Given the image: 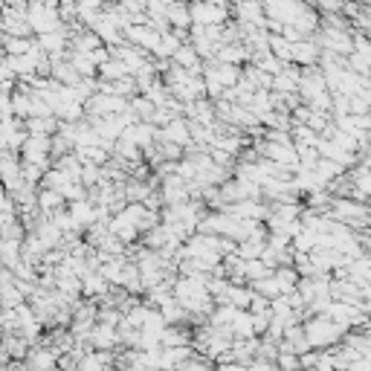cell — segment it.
<instances>
[{
    "mask_svg": "<svg viewBox=\"0 0 371 371\" xmlns=\"http://www.w3.org/2000/svg\"><path fill=\"white\" fill-rule=\"evenodd\" d=\"M125 371H136V368H125ZM151 371H160V368H151Z\"/></svg>",
    "mask_w": 371,
    "mask_h": 371,
    "instance_id": "4fadbf2b",
    "label": "cell"
},
{
    "mask_svg": "<svg viewBox=\"0 0 371 371\" xmlns=\"http://www.w3.org/2000/svg\"><path fill=\"white\" fill-rule=\"evenodd\" d=\"M302 325H305V337H307L310 348H317V351L334 348V345H340V342H342V337H345V330H342L334 319H328L325 314L307 317Z\"/></svg>",
    "mask_w": 371,
    "mask_h": 371,
    "instance_id": "6da1fadb",
    "label": "cell"
},
{
    "mask_svg": "<svg viewBox=\"0 0 371 371\" xmlns=\"http://www.w3.org/2000/svg\"><path fill=\"white\" fill-rule=\"evenodd\" d=\"M214 371H244V365L235 363V360L232 363H214Z\"/></svg>",
    "mask_w": 371,
    "mask_h": 371,
    "instance_id": "8fae6325",
    "label": "cell"
},
{
    "mask_svg": "<svg viewBox=\"0 0 371 371\" xmlns=\"http://www.w3.org/2000/svg\"><path fill=\"white\" fill-rule=\"evenodd\" d=\"M64 198L58 191H52V189H41L38 191V209H41V214H52V212H58V209H64Z\"/></svg>",
    "mask_w": 371,
    "mask_h": 371,
    "instance_id": "8992f818",
    "label": "cell"
},
{
    "mask_svg": "<svg viewBox=\"0 0 371 371\" xmlns=\"http://www.w3.org/2000/svg\"><path fill=\"white\" fill-rule=\"evenodd\" d=\"M24 363H27L29 371H50L52 365H58V357H55V351H52V348L38 345V348H29V351H27Z\"/></svg>",
    "mask_w": 371,
    "mask_h": 371,
    "instance_id": "3957f363",
    "label": "cell"
},
{
    "mask_svg": "<svg viewBox=\"0 0 371 371\" xmlns=\"http://www.w3.org/2000/svg\"><path fill=\"white\" fill-rule=\"evenodd\" d=\"M160 345L163 348H177V345H191V334L186 330V325H166L160 334Z\"/></svg>",
    "mask_w": 371,
    "mask_h": 371,
    "instance_id": "277c9868",
    "label": "cell"
},
{
    "mask_svg": "<svg viewBox=\"0 0 371 371\" xmlns=\"http://www.w3.org/2000/svg\"><path fill=\"white\" fill-rule=\"evenodd\" d=\"M244 371H276V363H267V360H252L249 365H244Z\"/></svg>",
    "mask_w": 371,
    "mask_h": 371,
    "instance_id": "9c48e42d",
    "label": "cell"
},
{
    "mask_svg": "<svg viewBox=\"0 0 371 371\" xmlns=\"http://www.w3.org/2000/svg\"><path fill=\"white\" fill-rule=\"evenodd\" d=\"M249 314H270V299L259 296V293H252V302H249Z\"/></svg>",
    "mask_w": 371,
    "mask_h": 371,
    "instance_id": "ba28073f",
    "label": "cell"
},
{
    "mask_svg": "<svg viewBox=\"0 0 371 371\" xmlns=\"http://www.w3.org/2000/svg\"><path fill=\"white\" fill-rule=\"evenodd\" d=\"M87 342H90L93 351H119V345H122L119 328H116V325H105V322H96Z\"/></svg>",
    "mask_w": 371,
    "mask_h": 371,
    "instance_id": "7a4b0ae2",
    "label": "cell"
},
{
    "mask_svg": "<svg viewBox=\"0 0 371 371\" xmlns=\"http://www.w3.org/2000/svg\"><path fill=\"white\" fill-rule=\"evenodd\" d=\"M345 371H371V357H357Z\"/></svg>",
    "mask_w": 371,
    "mask_h": 371,
    "instance_id": "30bf717a",
    "label": "cell"
},
{
    "mask_svg": "<svg viewBox=\"0 0 371 371\" xmlns=\"http://www.w3.org/2000/svg\"><path fill=\"white\" fill-rule=\"evenodd\" d=\"M229 330H232V337H235V340L256 337V328H252V314H249V310H238L235 319H232V325H229Z\"/></svg>",
    "mask_w": 371,
    "mask_h": 371,
    "instance_id": "5b68a950",
    "label": "cell"
},
{
    "mask_svg": "<svg viewBox=\"0 0 371 371\" xmlns=\"http://www.w3.org/2000/svg\"><path fill=\"white\" fill-rule=\"evenodd\" d=\"M276 368H279V371H296V368H302V365H299V354H293V351H282V348H279Z\"/></svg>",
    "mask_w": 371,
    "mask_h": 371,
    "instance_id": "52a82bcc",
    "label": "cell"
},
{
    "mask_svg": "<svg viewBox=\"0 0 371 371\" xmlns=\"http://www.w3.org/2000/svg\"><path fill=\"white\" fill-rule=\"evenodd\" d=\"M50 371H64V368H61V365H52V368H50Z\"/></svg>",
    "mask_w": 371,
    "mask_h": 371,
    "instance_id": "7c38bea8",
    "label": "cell"
}]
</instances>
